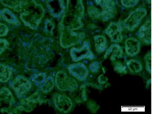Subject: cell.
I'll list each match as a JSON object with an SVG mask.
<instances>
[{"mask_svg":"<svg viewBox=\"0 0 152 114\" xmlns=\"http://www.w3.org/2000/svg\"><path fill=\"white\" fill-rule=\"evenodd\" d=\"M17 12H20V19L25 25L33 29L39 26L45 15L42 6L35 0H20Z\"/></svg>","mask_w":152,"mask_h":114,"instance_id":"obj_1","label":"cell"},{"mask_svg":"<svg viewBox=\"0 0 152 114\" xmlns=\"http://www.w3.org/2000/svg\"><path fill=\"white\" fill-rule=\"evenodd\" d=\"M56 83L57 88L61 91H72L78 88V84L75 80L62 71H60L57 73Z\"/></svg>","mask_w":152,"mask_h":114,"instance_id":"obj_2","label":"cell"},{"mask_svg":"<svg viewBox=\"0 0 152 114\" xmlns=\"http://www.w3.org/2000/svg\"><path fill=\"white\" fill-rule=\"evenodd\" d=\"M11 86L18 97L21 98L30 89L31 84L23 76H18L12 81Z\"/></svg>","mask_w":152,"mask_h":114,"instance_id":"obj_3","label":"cell"},{"mask_svg":"<svg viewBox=\"0 0 152 114\" xmlns=\"http://www.w3.org/2000/svg\"><path fill=\"white\" fill-rule=\"evenodd\" d=\"M146 14V11L143 9H138L132 13L126 20L125 25L130 31L133 30L137 26L141 20Z\"/></svg>","mask_w":152,"mask_h":114,"instance_id":"obj_4","label":"cell"},{"mask_svg":"<svg viewBox=\"0 0 152 114\" xmlns=\"http://www.w3.org/2000/svg\"><path fill=\"white\" fill-rule=\"evenodd\" d=\"M72 58L75 61H78L85 58H91L92 53L89 48V46L86 43L79 48H74L70 50Z\"/></svg>","mask_w":152,"mask_h":114,"instance_id":"obj_5","label":"cell"},{"mask_svg":"<svg viewBox=\"0 0 152 114\" xmlns=\"http://www.w3.org/2000/svg\"><path fill=\"white\" fill-rule=\"evenodd\" d=\"M54 102L57 109L64 113L69 112L72 107L71 100L65 95L57 94L55 95Z\"/></svg>","mask_w":152,"mask_h":114,"instance_id":"obj_6","label":"cell"},{"mask_svg":"<svg viewBox=\"0 0 152 114\" xmlns=\"http://www.w3.org/2000/svg\"><path fill=\"white\" fill-rule=\"evenodd\" d=\"M48 9L50 14L55 18H59L63 14L65 9L64 0H47Z\"/></svg>","mask_w":152,"mask_h":114,"instance_id":"obj_7","label":"cell"},{"mask_svg":"<svg viewBox=\"0 0 152 114\" xmlns=\"http://www.w3.org/2000/svg\"><path fill=\"white\" fill-rule=\"evenodd\" d=\"M68 68L70 74L80 80H85L88 75V69L86 66L82 64H74L70 65Z\"/></svg>","mask_w":152,"mask_h":114,"instance_id":"obj_8","label":"cell"},{"mask_svg":"<svg viewBox=\"0 0 152 114\" xmlns=\"http://www.w3.org/2000/svg\"><path fill=\"white\" fill-rule=\"evenodd\" d=\"M13 97L10 91L7 88L0 91V107L2 109L9 108L13 102Z\"/></svg>","mask_w":152,"mask_h":114,"instance_id":"obj_9","label":"cell"},{"mask_svg":"<svg viewBox=\"0 0 152 114\" xmlns=\"http://www.w3.org/2000/svg\"><path fill=\"white\" fill-rule=\"evenodd\" d=\"M125 45L126 52L131 56L136 55L140 50V43L135 38H131L127 39Z\"/></svg>","mask_w":152,"mask_h":114,"instance_id":"obj_10","label":"cell"},{"mask_svg":"<svg viewBox=\"0 0 152 114\" xmlns=\"http://www.w3.org/2000/svg\"><path fill=\"white\" fill-rule=\"evenodd\" d=\"M121 31V28L118 25L112 23L107 28L106 33L112 41L118 42L121 41L123 39Z\"/></svg>","mask_w":152,"mask_h":114,"instance_id":"obj_11","label":"cell"},{"mask_svg":"<svg viewBox=\"0 0 152 114\" xmlns=\"http://www.w3.org/2000/svg\"><path fill=\"white\" fill-rule=\"evenodd\" d=\"M123 54V50L121 47L117 45H112L104 55V58H107L109 56L112 60L115 58H119L121 57Z\"/></svg>","mask_w":152,"mask_h":114,"instance_id":"obj_12","label":"cell"},{"mask_svg":"<svg viewBox=\"0 0 152 114\" xmlns=\"http://www.w3.org/2000/svg\"><path fill=\"white\" fill-rule=\"evenodd\" d=\"M1 17L7 22L12 25H16L19 23L18 20L15 15L8 9H4L1 11Z\"/></svg>","mask_w":152,"mask_h":114,"instance_id":"obj_13","label":"cell"},{"mask_svg":"<svg viewBox=\"0 0 152 114\" xmlns=\"http://www.w3.org/2000/svg\"><path fill=\"white\" fill-rule=\"evenodd\" d=\"M13 69L6 65H0V81L6 82L10 79Z\"/></svg>","mask_w":152,"mask_h":114,"instance_id":"obj_14","label":"cell"},{"mask_svg":"<svg viewBox=\"0 0 152 114\" xmlns=\"http://www.w3.org/2000/svg\"><path fill=\"white\" fill-rule=\"evenodd\" d=\"M140 35L141 38L146 43L151 42V29L149 24H145L140 29Z\"/></svg>","mask_w":152,"mask_h":114,"instance_id":"obj_15","label":"cell"},{"mask_svg":"<svg viewBox=\"0 0 152 114\" xmlns=\"http://www.w3.org/2000/svg\"><path fill=\"white\" fill-rule=\"evenodd\" d=\"M96 49L99 52H103L107 48V42L104 37L96 36L94 38Z\"/></svg>","mask_w":152,"mask_h":114,"instance_id":"obj_16","label":"cell"},{"mask_svg":"<svg viewBox=\"0 0 152 114\" xmlns=\"http://www.w3.org/2000/svg\"><path fill=\"white\" fill-rule=\"evenodd\" d=\"M32 81L38 86L41 87L46 80L45 73H40L34 75L31 77Z\"/></svg>","mask_w":152,"mask_h":114,"instance_id":"obj_17","label":"cell"},{"mask_svg":"<svg viewBox=\"0 0 152 114\" xmlns=\"http://www.w3.org/2000/svg\"><path fill=\"white\" fill-rule=\"evenodd\" d=\"M0 2L6 7L17 12L20 4V0H0Z\"/></svg>","mask_w":152,"mask_h":114,"instance_id":"obj_18","label":"cell"},{"mask_svg":"<svg viewBox=\"0 0 152 114\" xmlns=\"http://www.w3.org/2000/svg\"><path fill=\"white\" fill-rule=\"evenodd\" d=\"M129 69L133 73H137L140 72L142 70V66L141 63L137 61H130L127 63Z\"/></svg>","mask_w":152,"mask_h":114,"instance_id":"obj_19","label":"cell"},{"mask_svg":"<svg viewBox=\"0 0 152 114\" xmlns=\"http://www.w3.org/2000/svg\"><path fill=\"white\" fill-rule=\"evenodd\" d=\"M54 85V80L52 77H49L41 87L43 93H47L52 90Z\"/></svg>","mask_w":152,"mask_h":114,"instance_id":"obj_20","label":"cell"},{"mask_svg":"<svg viewBox=\"0 0 152 114\" xmlns=\"http://www.w3.org/2000/svg\"><path fill=\"white\" fill-rule=\"evenodd\" d=\"M9 46V43L5 39H0V55L5 51Z\"/></svg>","mask_w":152,"mask_h":114,"instance_id":"obj_21","label":"cell"},{"mask_svg":"<svg viewBox=\"0 0 152 114\" xmlns=\"http://www.w3.org/2000/svg\"><path fill=\"white\" fill-rule=\"evenodd\" d=\"M122 3L124 6L131 7L134 6L137 4L138 0H121Z\"/></svg>","mask_w":152,"mask_h":114,"instance_id":"obj_22","label":"cell"},{"mask_svg":"<svg viewBox=\"0 0 152 114\" xmlns=\"http://www.w3.org/2000/svg\"><path fill=\"white\" fill-rule=\"evenodd\" d=\"M9 28L4 24L0 23V37L6 36L7 34Z\"/></svg>","mask_w":152,"mask_h":114,"instance_id":"obj_23","label":"cell"},{"mask_svg":"<svg viewBox=\"0 0 152 114\" xmlns=\"http://www.w3.org/2000/svg\"><path fill=\"white\" fill-rule=\"evenodd\" d=\"M1 18V11H0V18Z\"/></svg>","mask_w":152,"mask_h":114,"instance_id":"obj_24","label":"cell"}]
</instances>
